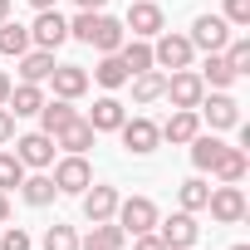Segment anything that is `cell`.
<instances>
[{
	"mask_svg": "<svg viewBox=\"0 0 250 250\" xmlns=\"http://www.w3.org/2000/svg\"><path fill=\"white\" fill-rule=\"evenodd\" d=\"M69 40L93 44L98 54H118V44L128 40V30H123V20H113V15H103V10H79V15L69 20Z\"/></svg>",
	"mask_w": 250,
	"mask_h": 250,
	"instance_id": "obj_1",
	"label": "cell"
},
{
	"mask_svg": "<svg viewBox=\"0 0 250 250\" xmlns=\"http://www.w3.org/2000/svg\"><path fill=\"white\" fill-rule=\"evenodd\" d=\"M206 211H211V221H221V226L245 221V191H240V182H221V187H211Z\"/></svg>",
	"mask_w": 250,
	"mask_h": 250,
	"instance_id": "obj_2",
	"label": "cell"
},
{
	"mask_svg": "<svg viewBox=\"0 0 250 250\" xmlns=\"http://www.w3.org/2000/svg\"><path fill=\"white\" fill-rule=\"evenodd\" d=\"M152 230L162 235V245H167V250H196V240H201V226H196V211H177V216L157 221Z\"/></svg>",
	"mask_w": 250,
	"mask_h": 250,
	"instance_id": "obj_3",
	"label": "cell"
},
{
	"mask_svg": "<svg viewBox=\"0 0 250 250\" xmlns=\"http://www.w3.org/2000/svg\"><path fill=\"white\" fill-rule=\"evenodd\" d=\"M201 113V123H211V133H221V128H240V103L226 93V88H216V93H201V103H196Z\"/></svg>",
	"mask_w": 250,
	"mask_h": 250,
	"instance_id": "obj_4",
	"label": "cell"
},
{
	"mask_svg": "<svg viewBox=\"0 0 250 250\" xmlns=\"http://www.w3.org/2000/svg\"><path fill=\"white\" fill-rule=\"evenodd\" d=\"M113 221L128 230V235H143V230H152L162 216H157V206H152V196H128V201H118V211H113Z\"/></svg>",
	"mask_w": 250,
	"mask_h": 250,
	"instance_id": "obj_5",
	"label": "cell"
},
{
	"mask_svg": "<svg viewBox=\"0 0 250 250\" xmlns=\"http://www.w3.org/2000/svg\"><path fill=\"white\" fill-rule=\"evenodd\" d=\"M118 138H123V147H128L133 157H147V152H157V143H162V133H157V123L152 118H123V128H118Z\"/></svg>",
	"mask_w": 250,
	"mask_h": 250,
	"instance_id": "obj_6",
	"label": "cell"
},
{
	"mask_svg": "<svg viewBox=\"0 0 250 250\" xmlns=\"http://www.w3.org/2000/svg\"><path fill=\"white\" fill-rule=\"evenodd\" d=\"M191 40L187 35H172V30H162L157 40H152V64L157 69H191Z\"/></svg>",
	"mask_w": 250,
	"mask_h": 250,
	"instance_id": "obj_7",
	"label": "cell"
},
{
	"mask_svg": "<svg viewBox=\"0 0 250 250\" xmlns=\"http://www.w3.org/2000/svg\"><path fill=\"white\" fill-rule=\"evenodd\" d=\"M162 25H167V15H162V5H152V0H133L128 20H123V30H128L133 40H157Z\"/></svg>",
	"mask_w": 250,
	"mask_h": 250,
	"instance_id": "obj_8",
	"label": "cell"
},
{
	"mask_svg": "<svg viewBox=\"0 0 250 250\" xmlns=\"http://www.w3.org/2000/svg\"><path fill=\"white\" fill-rule=\"evenodd\" d=\"M191 49H206V54H221L226 44H230V25H226V15H196V25H191Z\"/></svg>",
	"mask_w": 250,
	"mask_h": 250,
	"instance_id": "obj_9",
	"label": "cell"
},
{
	"mask_svg": "<svg viewBox=\"0 0 250 250\" xmlns=\"http://www.w3.org/2000/svg\"><path fill=\"white\" fill-rule=\"evenodd\" d=\"M201 93H206V83H201V74H196V69H172V74H167L162 98H172V108H196V103H201Z\"/></svg>",
	"mask_w": 250,
	"mask_h": 250,
	"instance_id": "obj_10",
	"label": "cell"
},
{
	"mask_svg": "<svg viewBox=\"0 0 250 250\" xmlns=\"http://www.w3.org/2000/svg\"><path fill=\"white\" fill-rule=\"evenodd\" d=\"M93 182V167H88V157L83 152H69V157H59L54 162V187L59 191H69V196H83V187Z\"/></svg>",
	"mask_w": 250,
	"mask_h": 250,
	"instance_id": "obj_11",
	"label": "cell"
},
{
	"mask_svg": "<svg viewBox=\"0 0 250 250\" xmlns=\"http://www.w3.org/2000/svg\"><path fill=\"white\" fill-rule=\"evenodd\" d=\"M64 40H69V20H64L59 10H40V15H35V25H30V44L54 54Z\"/></svg>",
	"mask_w": 250,
	"mask_h": 250,
	"instance_id": "obj_12",
	"label": "cell"
},
{
	"mask_svg": "<svg viewBox=\"0 0 250 250\" xmlns=\"http://www.w3.org/2000/svg\"><path fill=\"white\" fill-rule=\"evenodd\" d=\"M15 157L25 167L44 172V167H54V138L49 133H25V138H15Z\"/></svg>",
	"mask_w": 250,
	"mask_h": 250,
	"instance_id": "obj_13",
	"label": "cell"
},
{
	"mask_svg": "<svg viewBox=\"0 0 250 250\" xmlns=\"http://www.w3.org/2000/svg\"><path fill=\"white\" fill-rule=\"evenodd\" d=\"M118 187H98V182H88L83 187V216L88 221H113V211H118Z\"/></svg>",
	"mask_w": 250,
	"mask_h": 250,
	"instance_id": "obj_14",
	"label": "cell"
},
{
	"mask_svg": "<svg viewBox=\"0 0 250 250\" xmlns=\"http://www.w3.org/2000/svg\"><path fill=\"white\" fill-rule=\"evenodd\" d=\"M157 133H162V143H191L201 133V118H196V108H172V118L157 123Z\"/></svg>",
	"mask_w": 250,
	"mask_h": 250,
	"instance_id": "obj_15",
	"label": "cell"
},
{
	"mask_svg": "<svg viewBox=\"0 0 250 250\" xmlns=\"http://www.w3.org/2000/svg\"><path fill=\"white\" fill-rule=\"evenodd\" d=\"M49 83H54V98H83V93H88V69H79V64H54Z\"/></svg>",
	"mask_w": 250,
	"mask_h": 250,
	"instance_id": "obj_16",
	"label": "cell"
},
{
	"mask_svg": "<svg viewBox=\"0 0 250 250\" xmlns=\"http://www.w3.org/2000/svg\"><path fill=\"white\" fill-rule=\"evenodd\" d=\"M93 138H98V133H93V123H88V118H69L64 128L54 133V147H64V152H88Z\"/></svg>",
	"mask_w": 250,
	"mask_h": 250,
	"instance_id": "obj_17",
	"label": "cell"
},
{
	"mask_svg": "<svg viewBox=\"0 0 250 250\" xmlns=\"http://www.w3.org/2000/svg\"><path fill=\"white\" fill-rule=\"evenodd\" d=\"M245 172H250L245 147H221V157L211 162V177H216V182H245Z\"/></svg>",
	"mask_w": 250,
	"mask_h": 250,
	"instance_id": "obj_18",
	"label": "cell"
},
{
	"mask_svg": "<svg viewBox=\"0 0 250 250\" xmlns=\"http://www.w3.org/2000/svg\"><path fill=\"white\" fill-rule=\"evenodd\" d=\"M123 118H128V108H123L113 93H103L98 103H93V113H88V123H93V133H118L123 128Z\"/></svg>",
	"mask_w": 250,
	"mask_h": 250,
	"instance_id": "obj_19",
	"label": "cell"
},
{
	"mask_svg": "<svg viewBox=\"0 0 250 250\" xmlns=\"http://www.w3.org/2000/svg\"><path fill=\"white\" fill-rule=\"evenodd\" d=\"M35 118H40V133H49V138H54L64 123H69V118H79V113H74V98H44Z\"/></svg>",
	"mask_w": 250,
	"mask_h": 250,
	"instance_id": "obj_20",
	"label": "cell"
},
{
	"mask_svg": "<svg viewBox=\"0 0 250 250\" xmlns=\"http://www.w3.org/2000/svg\"><path fill=\"white\" fill-rule=\"evenodd\" d=\"M54 74V54L49 49H25L20 54V83H44Z\"/></svg>",
	"mask_w": 250,
	"mask_h": 250,
	"instance_id": "obj_21",
	"label": "cell"
},
{
	"mask_svg": "<svg viewBox=\"0 0 250 250\" xmlns=\"http://www.w3.org/2000/svg\"><path fill=\"white\" fill-rule=\"evenodd\" d=\"M40 103H44L40 83H10V98H5V108H10L15 118H35V113H40Z\"/></svg>",
	"mask_w": 250,
	"mask_h": 250,
	"instance_id": "obj_22",
	"label": "cell"
},
{
	"mask_svg": "<svg viewBox=\"0 0 250 250\" xmlns=\"http://www.w3.org/2000/svg\"><path fill=\"white\" fill-rule=\"evenodd\" d=\"M128 83H133V103H157L162 88H167V74H162V69H143V74H133Z\"/></svg>",
	"mask_w": 250,
	"mask_h": 250,
	"instance_id": "obj_23",
	"label": "cell"
},
{
	"mask_svg": "<svg viewBox=\"0 0 250 250\" xmlns=\"http://www.w3.org/2000/svg\"><path fill=\"white\" fill-rule=\"evenodd\" d=\"M118 59L128 64V74L157 69V64H152V40H123V44H118Z\"/></svg>",
	"mask_w": 250,
	"mask_h": 250,
	"instance_id": "obj_24",
	"label": "cell"
},
{
	"mask_svg": "<svg viewBox=\"0 0 250 250\" xmlns=\"http://www.w3.org/2000/svg\"><path fill=\"white\" fill-rule=\"evenodd\" d=\"M187 147H191V167H196V172H211V162L221 157V147H226V143H221L216 133H196Z\"/></svg>",
	"mask_w": 250,
	"mask_h": 250,
	"instance_id": "obj_25",
	"label": "cell"
},
{
	"mask_svg": "<svg viewBox=\"0 0 250 250\" xmlns=\"http://www.w3.org/2000/svg\"><path fill=\"white\" fill-rule=\"evenodd\" d=\"M20 196L30 201V206H49L54 196H59V187H54V177H44V172H25V182H20Z\"/></svg>",
	"mask_w": 250,
	"mask_h": 250,
	"instance_id": "obj_26",
	"label": "cell"
},
{
	"mask_svg": "<svg viewBox=\"0 0 250 250\" xmlns=\"http://www.w3.org/2000/svg\"><path fill=\"white\" fill-rule=\"evenodd\" d=\"M25 49H35V44H30V25H15V20H0V54L20 59Z\"/></svg>",
	"mask_w": 250,
	"mask_h": 250,
	"instance_id": "obj_27",
	"label": "cell"
},
{
	"mask_svg": "<svg viewBox=\"0 0 250 250\" xmlns=\"http://www.w3.org/2000/svg\"><path fill=\"white\" fill-rule=\"evenodd\" d=\"M93 79H98V83L113 93V88H123V83H128L133 74H128V64H123L118 54H103V59H98V69H93Z\"/></svg>",
	"mask_w": 250,
	"mask_h": 250,
	"instance_id": "obj_28",
	"label": "cell"
},
{
	"mask_svg": "<svg viewBox=\"0 0 250 250\" xmlns=\"http://www.w3.org/2000/svg\"><path fill=\"white\" fill-rule=\"evenodd\" d=\"M201 83H211V88H230V83H235V69L226 64V54H206V64H201Z\"/></svg>",
	"mask_w": 250,
	"mask_h": 250,
	"instance_id": "obj_29",
	"label": "cell"
},
{
	"mask_svg": "<svg viewBox=\"0 0 250 250\" xmlns=\"http://www.w3.org/2000/svg\"><path fill=\"white\" fill-rule=\"evenodd\" d=\"M123 240H128V230L118 221H93V230H88V245H103V250H123Z\"/></svg>",
	"mask_w": 250,
	"mask_h": 250,
	"instance_id": "obj_30",
	"label": "cell"
},
{
	"mask_svg": "<svg viewBox=\"0 0 250 250\" xmlns=\"http://www.w3.org/2000/svg\"><path fill=\"white\" fill-rule=\"evenodd\" d=\"M206 196H211V187H206L201 177H191V182H182V187H177L182 211H206Z\"/></svg>",
	"mask_w": 250,
	"mask_h": 250,
	"instance_id": "obj_31",
	"label": "cell"
},
{
	"mask_svg": "<svg viewBox=\"0 0 250 250\" xmlns=\"http://www.w3.org/2000/svg\"><path fill=\"white\" fill-rule=\"evenodd\" d=\"M25 172H30V167H25L15 152H0V191H15V187L25 182Z\"/></svg>",
	"mask_w": 250,
	"mask_h": 250,
	"instance_id": "obj_32",
	"label": "cell"
},
{
	"mask_svg": "<svg viewBox=\"0 0 250 250\" xmlns=\"http://www.w3.org/2000/svg\"><path fill=\"white\" fill-rule=\"evenodd\" d=\"M221 54H226V64L235 69V79H240V74H250V40H230Z\"/></svg>",
	"mask_w": 250,
	"mask_h": 250,
	"instance_id": "obj_33",
	"label": "cell"
},
{
	"mask_svg": "<svg viewBox=\"0 0 250 250\" xmlns=\"http://www.w3.org/2000/svg\"><path fill=\"white\" fill-rule=\"evenodd\" d=\"M44 250H79V235H74V226H49L44 230Z\"/></svg>",
	"mask_w": 250,
	"mask_h": 250,
	"instance_id": "obj_34",
	"label": "cell"
},
{
	"mask_svg": "<svg viewBox=\"0 0 250 250\" xmlns=\"http://www.w3.org/2000/svg\"><path fill=\"white\" fill-rule=\"evenodd\" d=\"M35 240H30V230L25 226H5L0 230V250H30Z\"/></svg>",
	"mask_w": 250,
	"mask_h": 250,
	"instance_id": "obj_35",
	"label": "cell"
},
{
	"mask_svg": "<svg viewBox=\"0 0 250 250\" xmlns=\"http://www.w3.org/2000/svg\"><path fill=\"white\" fill-rule=\"evenodd\" d=\"M226 25H250V0H226Z\"/></svg>",
	"mask_w": 250,
	"mask_h": 250,
	"instance_id": "obj_36",
	"label": "cell"
},
{
	"mask_svg": "<svg viewBox=\"0 0 250 250\" xmlns=\"http://www.w3.org/2000/svg\"><path fill=\"white\" fill-rule=\"evenodd\" d=\"M133 250H167V245H162L157 230H143V235H133Z\"/></svg>",
	"mask_w": 250,
	"mask_h": 250,
	"instance_id": "obj_37",
	"label": "cell"
},
{
	"mask_svg": "<svg viewBox=\"0 0 250 250\" xmlns=\"http://www.w3.org/2000/svg\"><path fill=\"white\" fill-rule=\"evenodd\" d=\"M0 143H15V113L0 108Z\"/></svg>",
	"mask_w": 250,
	"mask_h": 250,
	"instance_id": "obj_38",
	"label": "cell"
},
{
	"mask_svg": "<svg viewBox=\"0 0 250 250\" xmlns=\"http://www.w3.org/2000/svg\"><path fill=\"white\" fill-rule=\"evenodd\" d=\"M10 83H15V79H10L5 69H0V108H5V98H10Z\"/></svg>",
	"mask_w": 250,
	"mask_h": 250,
	"instance_id": "obj_39",
	"label": "cell"
},
{
	"mask_svg": "<svg viewBox=\"0 0 250 250\" xmlns=\"http://www.w3.org/2000/svg\"><path fill=\"white\" fill-rule=\"evenodd\" d=\"M10 221V191H0V226Z\"/></svg>",
	"mask_w": 250,
	"mask_h": 250,
	"instance_id": "obj_40",
	"label": "cell"
},
{
	"mask_svg": "<svg viewBox=\"0 0 250 250\" xmlns=\"http://www.w3.org/2000/svg\"><path fill=\"white\" fill-rule=\"evenodd\" d=\"M74 5H79V10H103L108 0H74Z\"/></svg>",
	"mask_w": 250,
	"mask_h": 250,
	"instance_id": "obj_41",
	"label": "cell"
},
{
	"mask_svg": "<svg viewBox=\"0 0 250 250\" xmlns=\"http://www.w3.org/2000/svg\"><path fill=\"white\" fill-rule=\"evenodd\" d=\"M30 5H35V10H54V0H30Z\"/></svg>",
	"mask_w": 250,
	"mask_h": 250,
	"instance_id": "obj_42",
	"label": "cell"
},
{
	"mask_svg": "<svg viewBox=\"0 0 250 250\" xmlns=\"http://www.w3.org/2000/svg\"><path fill=\"white\" fill-rule=\"evenodd\" d=\"M0 20H10V0H0Z\"/></svg>",
	"mask_w": 250,
	"mask_h": 250,
	"instance_id": "obj_43",
	"label": "cell"
},
{
	"mask_svg": "<svg viewBox=\"0 0 250 250\" xmlns=\"http://www.w3.org/2000/svg\"><path fill=\"white\" fill-rule=\"evenodd\" d=\"M79 250H103V245H88V240H79Z\"/></svg>",
	"mask_w": 250,
	"mask_h": 250,
	"instance_id": "obj_44",
	"label": "cell"
},
{
	"mask_svg": "<svg viewBox=\"0 0 250 250\" xmlns=\"http://www.w3.org/2000/svg\"><path fill=\"white\" fill-rule=\"evenodd\" d=\"M230 250H250V245H230Z\"/></svg>",
	"mask_w": 250,
	"mask_h": 250,
	"instance_id": "obj_45",
	"label": "cell"
}]
</instances>
